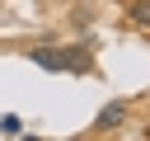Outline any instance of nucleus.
I'll use <instances>...</instances> for the list:
<instances>
[{
    "instance_id": "3",
    "label": "nucleus",
    "mask_w": 150,
    "mask_h": 141,
    "mask_svg": "<svg viewBox=\"0 0 150 141\" xmlns=\"http://www.w3.org/2000/svg\"><path fill=\"white\" fill-rule=\"evenodd\" d=\"M0 136H23V118H14V113H0Z\"/></svg>"
},
{
    "instance_id": "2",
    "label": "nucleus",
    "mask_w": 150,
    "mask_h": 141,
    "mask_svg": "<svg viewBox=\"0 0 150 141\" xmlns=\"http://www.w3.org/2000/svg\"><path fill=\"white\" fill-rule=\"evenodd\" d=\"M122 122H127V103H103L94 118V132H117Z\"/></svg>"
},
{
    "instance_id": "4",
    "label": "nucleus",
    "mask_w": 150,
    "mask_h": 141,
    "mask_svg": "<svg viewBox=\"0 0 150 141\" xmlns=\"http://www.w3.org/2000/svg\"><path fill=\"white\" fill-rule=\"evenodd\" d=\"M131 24L136 28H150V0H136L131 5Z\"/></svg>"
},
{
    "instance_id": "1",
    "label": "nucleus",
    "mask_w": 150,
    "mask_h": 141,
    "mask_svg": "<svg viewBox=\"0 0 150 141\" xmlns=\"http://www.w3.org/2000/svg\"><path fill=\"white\" fill-rule=\"evenodd\" d=\"M28 61L42 66V70H66V47H33Z\"/></svg>"
}]
</instances>
